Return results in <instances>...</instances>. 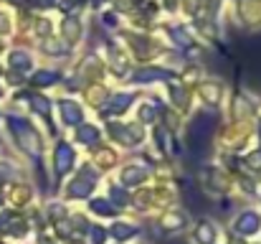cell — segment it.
I'll list each match as a JSON object with an SVG mask.
<instances>
[{
    "mask_svg": "<svg viewBox=\"0 0 261 244\" xmlns=\"http://www.w3.org/2000/svg\"><path fill=\"white\" fill-rule=\"evenodd\" d=\"M8 125H10V132L15 135V140L20 143L23 150H28V153H33V156L41 153V138H38V132H36L25 120H20V117H10Z\"/></svg>",
    "mask_w": 261,
    "mask_h": 244,
    "instance_id": "6da1fadb",
    "label": "cell"
},
{
    "mask_svg": "<svg viewBox=\"0 0 261 244\" xmlns=\"http://www.w3.org/2000/svg\"><path fill=\"white\" fill-rule=\"evenodd\" d=\"M94 186H96V173H94L89 165H84V168L79 170L76 181L69 186V196H74V198H84V196L91 193Z\"/></svg>",
    "mask_w": 261,
    "mask_h": 244,
    "instance_id": "7a4b0ae2",
    "label": "cell"
},
{
    "mask_svg": "<svg viewBox=\"0 0 261 244\" xmlns=\"http://www.w3.org/2000/svg\"><path fill=\"white\" fill-rule=\"evenodd\" d=\"M213 130H216V115H211V112H200L198 117H195V122H193V130H190V135H193V140H208L211 135H213ZM200 143V145H203Z\"/></svg>",
    "mask_w": 261,
    "mask_h": 244,
    "instance_id": "3957f363",
    "label": "cell"
},
{
    "mask_svg": "<svg viewBox=\"0 0 261 244\" xmlns=\"http://www.w3.org/2000/svg\"><path fill=\"white\" fill-rule=\"evenodd\" d=\"M74 161H76L74 148H71L69 143H59V145H56V158H54L56 173H59V175H66V173L74 168Z\"/></svg>",
    "mask_w": 261,
    "mask_h": 244,
    "instance_id": "277c9868",
    "label": "cell"
},
{
    "mask_svg": "<svg viewBox=\"0 0 261 244\" xmlns=\"http://www.w3.org/2000/svg\"><path fill=\"white\" fill-rule=\"evenodd\" d=\"M233 229H236L239 234H244V237H251V234H256L261 229V216L256 211H244V214L233 221Z\"/></svg>",
    "mask_w": 261,
    "mask_h": 244,
    "instance_id": "5b68a950",
    "label": "cell"
},
{
    "mask_svg": "<svg viewBox=\"0 0 261 244\" xmlns=\"http://www.w3.org/2000/svg\"><path fill=\"white\" fill-rule=\"evenodd\" d=\"M59 107H61V117H64V122L66 125H82V107L76 104V102H71V99H61L59 102Z\"/></svg>",
    "mask_w": 261,
    "mask_h": 244,
    "instance_id": "8992f818",
    "label": "cell"
},
{
    "mask_svg": "<svg viewBox=\"0 0 261 244\" xmlns=\"http://www.w3.org/2000/svg\"><path fill=\"white\" fill-rule=\"evenodd\" d=\"M132 79L137 84H150L155 79H173V72H165V69H140V72H135Z\"/></svg>",
    "mask_w": 261,
    "mask_h": 244,
    "instance_id": "52a82bcc",
    "label": "cell"
},
{
    "mask_svg": "<svg viewBox=\"0 0 261 244\" xmlns=\"http://www.w3.org/2000/svg\"><path fill=\"white\" fill-rule=\"evenodd\" d=\"M145 178H147V170H145V168H140V165H127V168L122 170V183H124V186L142 183Z\"/></svg>",
    "mask_w": 261,
    "mask_h": 244,
    "instance_id": "ba28073f",
    "label": "cell"
},
{
    "mask_svg": "<svg viewBox=\"0 0 261 244\" xmlns=\"http://www.w3.org/2000/svg\"><path fill=\"white\" fill-rule=\"evenodd\" d=\"M76 138L84 145H94V143H99V130L94 125H76Z\"/></svg>",
    "mask_w": 261,
    "mask_h": 244,
    "instance_id": "9c48e42d",
    "label": "cell"
},
{
    "mask_svg": "<svg viewBox=\"0 0 261 244\" xmlns=\"http://www.w3.org/2000/svg\"><path fill=\"white\" fill-rule=\"evenodd\" d=\"M10 66H13L15 72H28V69L33 66L31 54H28V51H13V54H10Z\"/></svg>",
    "mask_w": 261,
    "mask_h": 244,
    "instance_id": "30bf717a",
    "label": "cell"
},
{
    "mask_svg": "<svg viewBox=\"0 0 261 244\" xmlns=\"http://www.w3.org/2000/svg\"><path fill=\"white\" fill-rule=\"evenodd\" d=\"M64 36H66V41L76 43V41L82 38V23H79L76 18H66V20H64Z\"/></svg>",
    "mask_w": 261,
    "mask_h": 244,
    "instance_id": "8fae6325",
    "label": "cell"
},
{
    "mask_svg": "<svg viewBox=\"0 0 261 244\" xmlns=\"http://www.w3.org/2000/svg\"><path fill=\"white\" fill-rule=\"evenodd\" d=\"M195 239H198L200 244H213L216 242V229H213V224L200 221L198 229H195Z\"/></svg>",
    "mask_w": 261,
    "mask_h": 244,
    "instance_id": "7c38bea8",
    "label": "cell"
},
{
    "mask_svg": "<svg viewBox=\"0 0 261 244\" xmlns=\"http://www.w3.org/2000/svg\"><path fill=\"white\" fill-rule=\"evenodd\" d=\"M137 234V227H132V224H124V221H117L114 227H112V237L114 239H129V237H135Z\"/></svg>",
    "mask_w": 261,
    "mask_h": 244,
    "instance_id": "4fadbf2b",
    "label": "cell"
},
{
    "mask_svg": "<svg viewBox=\"0 0 261 244\" xmlns=\"http://www.w3.org/2000/svg\"><path fill=\"white\" fill-rule=\"evenodd\" d=\"M129 102H132V94H114V99H112L107 112L109 115H119V112H124L129 107Z\"/></svg>",
    "mask_w": 261,
    "mask_h": 244,
    "instance_id": "5bb4252c",
    "label": "cell"
},
{
    "mask_svg": "<svg viewBox=\"0 0 261 244\" xmlns=\"http://www.w3.org/2000/svg\"><path fill=\"white\" fill-rule=\"evenodd\" d=\"M89 209H91L94 214H99V216H114V206H112L109 201H104V198H94V201L89 204Z\"/></svg>",
    "mask_w": 261,
    "mask_h": 244,
    "instance_id": "9a60e30c",
    "label": "cell"
},
{
    "mask_svg": "<svg viewBox=\"0 0 261 244\" xmlns=\"http://www.w3.org/2000/svg\"><path fill=\"white\" fill-rule=\"evenodd\" d=\"M56 79H59L56 72H36L33 74V84H38V86H48V84H54Z\"/></svg>",
    "mask_w": 261,
    "mask_h": 244,
    "instance_id": "2e32d148",
    "label": "cell"
},
{
    "mask_svg": "<svg viewBox=\"0 0 261 244\" xmlns=\"http://www.w3.org/2000/svg\"><path fill=\"white\" fill-rule=\"evenodd\" d=\"M163 224H165V229H182L185 227V216L182 214H168L163 219Z\"/></svg>",
    "mask_w": 261,
    "mask_h": 244,
    "instance_id": "e0dca14e",
    "label": "cell"
},
{
    "mask_svg": "<svg viewBox=\"0 0 261 244\" xmlns=\"http://www.w3.org/2000/svg\"><path fill=\"white\" fill-rule=\"evenodd\" d=\"M158 115V107L155 104H142L140 107V122H152Z\"/></svg>",
    "mask_w": 261,
    "mask_h": 244,
    "instance_id": "ac0fdd59",
    "label": "cell"
},
{
    "mask_svg": "<svg viewBox=\"0 0 261 244\" xmlns=\"http://www.w3.org/2000/svg\"><path fill=\"white\" fill-rule=\"evenodd\" d=\"M203 97L208 104H216L218 102V86L216 84H203Z\"/></svg>",
    "mask_w": 261,
    "mask_h": 244,
    "instance_id": "d6986e66",
    "label": "cell"
},
{
    "mask_svg": "<svg viewBox=\"0 0 261 244\" xmlns=\"http://www.w3.org/2000/svg\"><path fill=\"white\" fill-rule=\"evenodd\" d=\"M43 51L46 54H54V56H61V54H66V46H61L59 41H46L43 43Z\"/></svg>",
    "mask_w": 261,
    "mask_h": 244,
    "instance_id": "ffe728a7",
    "label": "cell"
},
{
    "mask_svg": "<svg viewBox=\"0 0 261 244\" xmlns=\"http://www.w3.org/2000/svg\"><path fill=\"white\" fill-rule=\"evenodd\" d=\"M31 107H33L38 115H48V99H43V97H33V99H31Z\"/></svg>",
    "mask_w": 261,
    "mask_h": 244,
    "instance_id": "44dd1931",
    "label": "cell"
},
{
    "mask_svg": "<svg viewBox=\"0 0 261 244\" xmlns=\"http://www.w3.org/2000/svg\"><path fill=\"white\" fill-rule=\"evenodd\" d=\"M112 59L117 61V66H112V69H114L117 74H124V69H127V64H124V56H122V54H117V51H112ZM114 61H112V64H114Z\"/></svg>",
    "mask_w": 261,
    "mask_h": 244,
    "instance_id": "7402d4cb",
    "label": "cell"
},
{
    "mask_svg": "<svg viewBox=\"0 0 261 244\" xmlns=\"http://www.w3.org/2000/svg\"><path fill=\"white\" fill-rule=\"evenodd\" d=\"M173 38H177L180 46H190V36H188V31H182V28H175Z\"/></svg>",
    "mask_w": 261,
    "mask_h": 244,
    "instance_id": "603a6c76",
    "label": "cell"
},
{
    "mask_svg": "<svg viewBox=\"0 0 261 244\" xmlns=\"http://www.w3.org/2000/svg\"><path fill=\"white\" fill-rule=\"evenodd\" d=\"M8 178H13V168L8 163H0V183H5Z\"/></svg>",
    "mask_w": 261,
    "mask_h": 244,
    "instance_id": "cb8c5ba5",
    "label": "cell"
},
{
    "mask_svg": "<svg viewBox=\"0 0 261 244\" xmlns=\"http://www.w3.org/2000/svg\"><path fill=\"white\" fill-rule=\"evenodd\" d=\"M89 234H91V242H94V244H101V242H104V229H99V227H91V232H89Z\"/></svg>",
    "mask_w": 261,
    "mask_h": 244,
    "instance_id": "d4e9b609",
    "label": "cell"
},
{
    "mask_svg": "<svg viewBox=\"0 0 261 244\" xmlns=\"http://www.w3.org/2000/svg\"><path fill=\"white\" fill-rule=\"evenodd\" d=\"M112 198H114V201H119V206H124V204H127V193H124L122 188H112Z\"/></svg>",
    "mask_w": 261,
    "mask_h": 244,
    "instance_id": "484cf974",
    "label": "cell"
},
{
    "mask_svg": "<svg viewBox=\"0 0 261 244\" xmlns=\"http://www.w3.org/2000/svg\"><path fill=\"white\" fill-rule=\"evenodd\" d=\"M170 94H173V99H177V104H185V92L180 89V86H170Z\"/></svg>",
    "mask_w": 261,
    "mask_h": 244,
    "instance_id": "4316f807",
    "label": "cell"
},
{
    "mask_svg": "<svg viewBox=\"0 0 261 244\" xmlns=\"http://www.w3.org/2000/svg\"><path fill=\"white\" fill-rule=\"evenodd\" d=\"M10 31V23H8V15L0 13V33H8Z\"/></svg>",
    "mask_w": 261,
    "mask_h": 244,
    "instance_id": "83f0119b",
    "label": "cell"
},
{
    "mask_svg": "<svg viewBox=\"0 0 261 244\" xmlns=\"http://www.w3.org/2000/svg\"><path fill=\"white\" fill-rule=\"evenodd\" d=\"M249 163H251L254 168H259V165H261V153H254V156L249 158Z\"/></svg>",
    "mask_w": 261,
    "mask_h": 244,
    "instance_id": "f1b7e54d",
    "label": "cell"
},
{
    "mask_svg": "<svg viewBox=\"0 0 261 244\" xmlns=\"http://www.w3.org/2000/svg\"><path fill=\"white\" fill-rule=\"evenodd\" d=\"M104 23H107V26H117V15L107 13V15H104Z\"/></svg>",
    "mask_w": 261,
    "mask_h": 244,
    "instance_id": "f546056e",
    "label": "cell"
},
{
    "mask_svg": "<svg viewBox=\"0 0 261 244\" xmlns=\"http://www.w3.org/2000/svg\"><path fill=\"white\" fill-rule=\"evenodd\" d=\"M15 3H36V0H15Z\"/></svg>",
    "mask_w": 261,
    "mask_h": 244,
    "instance_id": "4dcf8cb0",
    "label": "cell"
}]
</instances>
